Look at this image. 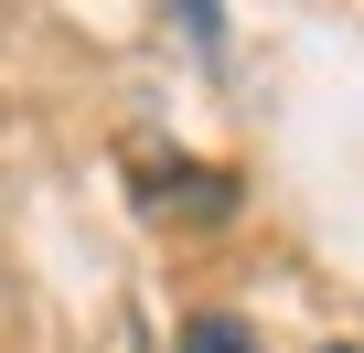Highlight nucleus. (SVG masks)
Returning <instances> with one entry per match:
<instances>
[{
    "label": "nucleus",
    "mask_w": 364,
    "mask_h": 353,
    "mask_svg": "<svg viewBox=\"0 0 364 353\" xmlns=\"http://www.w3.org/2000/svg\"><path fill=\"white\" fill-rule=\"evenodd\" d=\"M171 353H257V332H247V321H225V310H193Z\"/></svg>",
    "instance_id": "f257e3e1"
},
{
    "label": "nucleus",
    "mask_w": 364,
    "mask_h": 353,
    "mask_svg": "<svg viewBox=\"0 0 364 353\" xmlns=\"http://www.w3.org/2000/svg\"><path fill=\"white\" fill-rule=\"evenodd\" d=\"M321 353H353V342H321Z\"/></svg>",
    "instance_id": "f03ea898"
}]
</instances>
